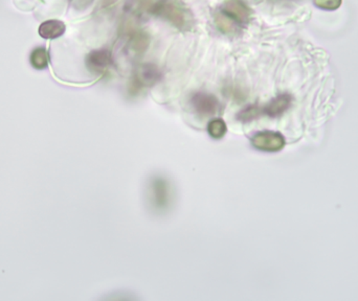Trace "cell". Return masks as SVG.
Listing matches in <instances>:
<instances>
[{
	"mask_svg": "<svg viewBox=\"0 0 358 301\" xmlns=\"http://www.w3.org/2000/svg\"><path fill=\"white\" fill-rule=\"evenodd\" d=\"M93 0H73V5L78 10H85L91 7Z\"/></svg>",
	"mask_w": 358,
	"mask_h": 301,
	"instance_id": "cell-15",
	"label": "cell"
},
{
	"mask_svg": "<svg viewBox=\"0 0 358 301\" xmlns=\"http://www.w3.org/2000/svg\"><path fill=\"white\" fill-rule=\"evenodd\" d=\"M162 80V72L160 67L152 63L140 64L132 73L129 93L138 95L144 89L151 88Z\"/></svg>",
	"mask_w": 358,
	"mask_h": 301,
	"instance_id": "cell-3",
	"label": "cell"
},
{
	"mask_svg": "<svg viewBox=\"0 0 358 301\" xmlns=\"http://www.w3.org/2000/svg\"><path fill=\"white\" fill-rule=\"evenodd\" d=\"M263 115L262 108L258 105L246 106L243 109L238 112L237 119L241 123H250L254 119H257L258 117Z\"/></svg>",
	"mask_w": 358,
	"mask_h": 301,
	"instance_id": "cell-11",
	"label": "cell"
},
{
	"mask_svg": "<svg viewBox=\"0 0 358 301\" xmlns=\"http://www.w3.org/2000/svg\"><path fill=\"white\" fill-rule=\"evenodd\" d=\"M50 63V56L44 48H38L32 50L30 54V64L37 69H44L48 67Z\"/></svg>",
	"mask_w": 358,
	"mask_h": 301,
	"instance_id": "cell-12",
	"label": "cell"
},
{
	"mask_svg": "<svg viewBox=\"0 0 358 301\" xmlns=\"http://www.w3.org/2000/svg\"><path fill=\"white\" fill-rule=\"evenodd\" d=\"M254 148L262 152H279L285 146L282 134L274 131H261L250 138Z\"/></svg>",
	"mask_w": 358,
	"mask_h": 301,
	"instance_id": "cell-8",
	"label": "cell"
},
{
	"mask_svg": "<svg viewBox=\"0 0 358 301\" xmlns=\"http://www.w3.org/2000/svg\"><path fill=\"white\" fill-rule=\"evenodd\" d=\"M150 201L154 208L164 211L171 204V187L162 177L152 179L149 188Z\"/></svg>",
	"mask_w": 358,
	"mask_h": 301,
	"instance_id": "cell-6",
	"label": "cell"
},
{
	"mask_svg": "<svg viewBox=\"0 0 358 301\" xmlns=\"http://www.w3.org/2000/svg\"><path fill=\"white\" fill-rule=\"evenodd\" d=\"M65 30H66V26H65L64 22L61 21V20L52 19L44 21L39 26L38 32L44 39L53 40L62 36Z\"/></svg>",
	"mask_w": 358,
	"mask_h": 301,
	"instance_id": "cell-10",
	"label": "cell"
},
{
	"mask_svg": "<svg viewBox=\"0 0 358 301\" xmlns=\"http://www.w3.org/2000/svg\"><path fill=\"white\" fill-rule=\"evenodd\" d=\"M343 0H314L315 7L326 11H335L339 9Z\"/></svg>",
	"mask_w": 358,
	"mask_h": 301,
	"instance_id": "cell-14",
	"label": "cell"
},
{
	"mask_svg": "<svg viewBox=\"0 0 358 301\" xmlns=\"http://www.w3.org/2000/svg\"><path fill=\"white\" fill-rule=\"evenodd\" d=\"M86 68L93 75H103L113 66V57L111 50L106 48L91 50L85 58Z\"/></svg>",
	"mask_w": 358,
	"mask_h": 301,
	"instance_id": "cell-5",
	"label": "cell"
},
{
	"mask_svg": "<svg viewBox=\"0 0 358 301\" xmlns=\"http://www.w3.org/2000/svg\"><path fill=\"white\" fill-rule=\"evenodd\" d=\"M227 124L225 121L221 119H215L213 121L209 122L207 125V133L209 134L211 137L215 138V139H220L223 136L227 134Z\"/></svg>",
	"mask_w": 358,
	"mask_h": 301,
	"instance_id": "cell-13",
	"label": "cell"
},
{
	"mask_svg": "<svg viewBox=\"0 0 358 301\" xmlns=\"http://www.w3.org/2000/svg\"><path fill=\"white\" fill-rule=\"evenodd\" d=\"M253 11L244 0H225L214 13V23L225 35L238 34L249 24Z\"/></svg>",
	"mask_w": 358,
	"mask_h": 301,
	"instance_id": "cell-2",
	"label": "cell"
},
{
	"mask_svg": "<svg viewBox=\"0 0 358 301\" xmlns=\"http://www.w3.org/2000/svg\"><path fill=\"white\" fill-rule=\"evenodd\" d=\"M191 105L197 115L209 117L217 115L220 110V101L209 93H196L191 97Z\"/></svg>",
	"mask_w": 358,
	"mask_h": 301,
	"instance_id": "cell-7",
	"label": "cell"
},
{
	"mask_svg": "<svg viewBox=\"0 0 358 301\" xmlns=\"http://www.w3.org/2000/svg\"><path fill=\"white\" fill-rule=\"evenodd\" d=\"M124 36H125L126 50L131 56H140L149 48V34L142 28L126 26Z\"/></svg>",
	"mask_w": 358,
	"mask_h": 301,
	"instance_id": "cell-4",
	"label": "cell"
},
{
	"mask_svg": "<svg viewBox=\"0 0 358 301\" xmlns=\"http://www.w3.org/2000/svg\"><path fill=\"white\" fill-rule=\"evenodd\" d=\"M126 9L134 15L160 18L180 32H190L195 26L194 15L182 0H127Z\"/></svg>",
	"mask_w": 358,
	"mask_h": 301,
	"instance_id": "cell-1",
	"label": "cell"
},
{
	"mask_svg": "<svg viewBox=\"0 0 358 301\" xmlns=\"http://www.w3.org/2000/svg\"><path fill=\"white\" fill-rule=\"evenodd\" d=\"M292 103V95H288V93H282V95L274 97L270 103L266 104L262 108V111H263L264 115H267L270 117H281L290 107Z\"/></svg>",
	"mask_w": 358,
	"mask_h": 301,
	"instance_id": "cell-9",
	"label": "cell"
}]
</instances>
